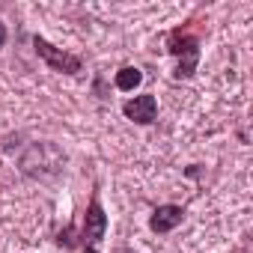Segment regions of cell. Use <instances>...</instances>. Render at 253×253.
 Masks as SVG:
<instances>
[{
    "label": "cell",
    "mask_w": 253,
    "mask_h": 253,
    "mask_svg": "<svg viewBox=\"0 0 253 253\" xmlns=\"http://www.w3.org/2000/svg\"><path fill=\"white\" fill-rule=\"evenodd\" d=\"M170 51L179 57L176 75H179V78H188V75L194 72V66H197V39H194L191 33L176 30V33L170 36Z\"/></svg>",
    "instance_id": "obj_1"
},
{
    "label": "cell",
    "mask_w": 253,
    "mask_h": 253,
    "mask_svg": "<svg viewBox=\"0 0 253 253\" xmlns=\"http://www.w3.org/2000/svg\"><path fill=\"white\" fill-rule=\"evenodd\" d=\"M33 45H36V54L54 69V72H66V75H75V72H81V60L78 57H72V54H66V51H60V48H54L51 42H45V39H33Z\"/></svg>",
    "instance_id": "obj_2"
},
{
    "label": "cell",
    "mask_w": 253,
    "mask_h": 253,
    "mask_svg": "<svg viewBox=\"0 0 253 253\" xmlns=\"http://www.w3.org/2000/svg\"><path fill=\"white\" fill-rule=\"evenodd\" d=\"M155 110H158V104H155L152 95H137V98H131V101H125V107H122V113L128 116V119L143 122V125L155 119Z\"/></svg>",
    "instance_id": "obj_3"
},
{
    "label": "cell",
    "mask_w": 253,
    "mask_h": 253,
    "mask_svg": "<svg viewBox=\"0 0 253 253\" xmlns=\"http://www.w3.org/2000/svg\"><path fill=\"white\" fill-rule=\"evenodd\" d=\"M104 229H107L104 209L92 200L89 209H86V217H84V238H86V241H98V238H104Z\"/></svg>",
    "instance_id": "obj_4"
},
{
    "label": "cell",
    "mask_w": 253,
    "mask_h": 253,
    "mask_svg": "<svg viewBox=\"0 0 253 253\" xmlns=\"http://www.w3.org/2000/svg\"><path fill=\"white\" fill-rule=\"evenodd\" d=\"M182 214H185V211H182L179 206H161V209H155L149 226H152L155 232H170V229H176V226L182 223Z\"/></svg>",
    "instance_id": "obj_5"
},
{
    "label": "cell",
    "mask_w": 253,
    "mask_h": 253,
    "mask_svg": "<svg viewBox=\"0 0 253 253\" xmlns=\"http://www.w3.org/2000/svg\"><path fill=\"white\" fill-rule=\"evenodd\" d=\"M140 81H143L140 69H131V66H125V69H119V75H116V86H119L122 92H128V89L140 86Z\"/></svg>",
    "instance_id": "obj_6"
},
{
    "label": "cell",
    "mask_w": 253,
    "mask_h": 253,
    "mask_svg": "<svg viewBox=\"0 0 253 253\" xmlns=\"http://www.w3.org/2000/svg\"><path fill=\"white\" fill-rule=\"evenodd\" d=\"M3 42H6V27L0 24V45H3Z\"/></svg>",
    "instance_id": "obj_7"
},
{
    "label": "cell",
    "mask_w": 253,
    "mask_h": 253,
    "mask_svg": "<svg viewBox=\"0 0 253 253\" xmlns=\"http://www.w3.org/2000/svg\"><path fill=\"white\" fill-rule=\"evenodd\" d=\"M84 253H95V250H92V247H89V250H84Z\"/></svg>",
    "instance_id": "obj_8"
},
{
    "label": "cell",
    "mask_w": 253,
    "mask_h": 253,
    "mask_svg": "<svg viewBox=\"0 0 253 253\" xmlns=\"http://www.w3.org/2000/svg\"><path fill=\"white\" fill-rule=\"evenodd\" d=\"M116 253H128V250H116Z\"/></svg>",
    "instance_id": "obj_9"
}]
</instances>
